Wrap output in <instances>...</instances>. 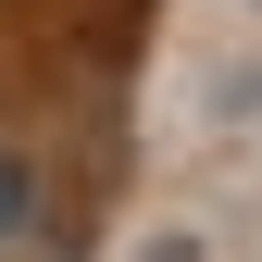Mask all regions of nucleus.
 I'll return each mask as SVG.
<instances>
[{
	"label": "nucleus",
	"mask_w": 262,
	"mask_h": 262,
	"mask_svg": "<svg viewBox=\"0 0 262 262\" xmlns=\"http://www.w3.org/2000/svg\"><path fill=\"white\" fill-rule=\"evenodd\" d=\"M13 212H25V175H13V162H0V225H13Z\"/></svg>",
	"instance_id": "1"
}]
</instances>
